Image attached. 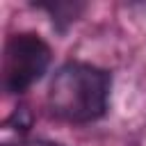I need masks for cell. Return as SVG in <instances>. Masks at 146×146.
<instances>
[{
	"label": "cell",
	"instance_id": "6da1fadb",
	"mask_svg": "<svg viewBox=\"0 0 146 146\" xmlns=\"http://www.w3.org/2000/svg\"><path fill=\"white\" fill-rule=\"evenodd\" d=\"M110 75L91 64L68 62L57 68L48 87V107L68 123H89L105 114Z\"/></svg>",
	"mask_w": 146,
	"mask_h": 146
},
{
	"label": "cell",
	"instance_id": "7a4b0ae2",
	"mask_svg": "<svg viewBox=\"0 0 146 146\" xmlns=\"http://www.w3.org/2000/svg\"><path fill=\"white\" fill-rule=\"evenodd\" d=\"M50 64V48L36 34H14L2 55V84L9 94H21L32 87Z\"/></svg>",
	"mask_w": 146,
	"mask_h": 146
},
{
	"label": "cell",
	"instance_id": "3957f363",
	"mask_svg": "<svg viewBox=\"0 0 146 146\" xmlns=\"http://www.w3.org/2000/svg\"><path fill=\"white\" fill-rule=\"evenodd\" d=\"M7 146H59L55 141H46V139H18L14 144H7Z\"/></svg>",
	"mask_w": 146,
	"mask_h": 146
}]
</instances>
